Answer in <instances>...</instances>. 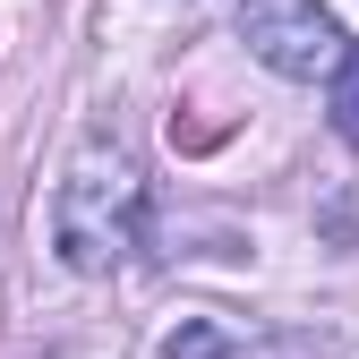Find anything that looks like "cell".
Returning <instances> with one entry per match:
<instances>
[{
	"label": "cell",
	"mask_w": 359,
	"mask_h": 359,
	"mask_svg": "<svg viewBox=\"0 0 359 359\" xmlns=\"http://www.w3.org/2000/svg\"><path fill=\"white\" fill-rule=\"evenodd\" d=\"M163 359H257V351H248V342H231L214 317H189V325L163 342Z\"/></svg>",
	"instance_id": "3"
},
{
	"label": "cell",
	"mask_w": 359,
	"mask_h": 359,
	"mask_svg": "<svg viewBox=\"0 0 359 359\" xmlns=\"http://www.w3.org/2000/svg\"><path fill=\"white\" fill-rule=\"evenodd\" d=\"M240 43H248L257 69H274L291 86L342 69V26L317 0H240Z\"/></svg>",
	"instance_id": "2"
},
{
	"label": "cell",
	"mask_w": 359,
	"mask_h": 359,
	"mask_svg": "<svg viewBox=\"0 0 359 359\" xmlns=\"http://www.w3.org/2000/svg\"><path fill=\"white\" fill-rule=\"evenodd\" d=\"M325 111H334V137H342V146H359V52H342V69H334V95H325Z\"/></svg>",
	"instance_id": "4"
},
{
	"label": "cell",
	"mask_w": 359,
	"mask_h": 359,
	"mask_svg": "<svg viewBox=\"0 0 359 359\" xmlns=\"http://www.w3.org/2000/svg\"><path fill=\"white\" fill-rule=\"evenodd\" d=\"M146 240V171L120 146H77L52 197V257L69 274H111L128 265V248Z\"/></svg>",
	"instance_id": "1"
}]
</instances>
